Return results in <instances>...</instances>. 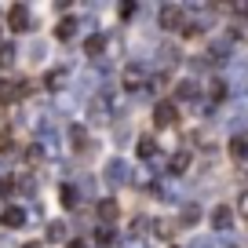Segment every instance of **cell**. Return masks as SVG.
<instances>
[{
  "label": "cell",
  "mask_w": 248,
  "mask_h": 248,
  "mask_svg": "<svg viewBox=\"0 0 248 248\" xmlns=\"http://www.w3.org/2000/svg\"><path fill=\"white\" fill-rule=\"evenodd\" d=\"M241 212H245V216H248V194L241 197Z\"/></svg>",
  "instance_id": "15"
},
{
  "label": "cell",
  "mask_w": 248,
  "mask_h": 248,
  "mask_svg": "<svg viewBox=\"0 0 248 248\" xmlns=\"http://www.w3.org/2000/svg\"><path fill=\"white\" fill-rule=\"evenodd\" d=\"M183 168H190V154H175L171 157V171H183Z\"/></svg>",
  "instance_id": "9"
},
{
  "label": "cell",
  "mask_w": 248,
  "mask_h": 248,
  "mask_svg": "<svg viewBox=\"0 0 248 248\" xmlns=\"http://www.w3.org/2000/svg\"><path fill=\"white\" fill-rule=\"evenodd\" d=\"M73 197H77V194H73L70 186H62V204H66V208H70V204H73Z\"/></svg>",
  "instance_id": "14"
},
{
  "label": "cell",
  "mask_w": 248,
  "mask_h": 248,
  "mask_svg": "<svg viewBox=\"0 0 248 248\" xmlns=\"http://www.w3.org/2000/svg\"><path fill=\"white\" fill-rule=\"evenodd\" d=\"M22 219H26L22 208H4V212H0V223H4V226H22Z\"/></svg>",
  "instance_id": "4"
},
{
  "label": "cell",
  "mask_w": 248,
  "mask_h": 248,
  "mask_svg": "<svg viewBox=\"0 0 248 248\" xmlns=\"http://www.w3.org/2000/svg\"><path fill=\"white\" fill-rule=\"evenodd\" d=\"M66 37H73V22H62L59 26V40H66Z\"/></svg>",
  "instance_id": "12"
},
{
  "label": "cell",
  "mask_w": 248,
  "mask_h": 248,
  "mask_svg": "<svg viewBox=\"0 0 248 248\" xmlns=\"http://www.w3.org/2000/svg\"><path fill=\"white\" fill-rule=\"evenodd\" d=\"M212 223H216V226H226V223H230V212H226V208H219L216 216H212Z\"/></svg>",
  "instance_id": "10"
},
{
  "label": "cell",
  "mask_w": 248,
  "mask_h": 248,
  "mask_svg": "<svg viewBox=\"0 0 248 248\" xmlns=\"http://www.w3.org/2000/svg\"><path fill=\"white\" fill-rule=\"evenodd\" d=\"M161 26H164V30H175V26H179V8H175V4H168V8L161 11Z\"/></svg>",
  "instance_id": "5"
},
{
  "label": "cell",
  "mask_w": 248,
  "mask_h": 248,
  "mask_svg": "<svg viewBox=\"0 0 248 248\" xmlns=\"http://www.w3.org/2000/svg\"><path fill=\"white\" fill-rule=\"evenodd\" d=\"M95 51H102V37H92V40H88V55H95Z\"/></svg>",
  "instance_id": "13"
},
{
  "label": "cell",
  "mask_w": 248,
  "mask_h": 248,
  "mask_svg": "<svg viewBox=\"0 0 248 248\" xmlns=\"http://www.w3.org/2000/svg\"><path fill=\"white\" fill-rule=\"evenodd\" d=\"M154 124L157 128H171V124H175V106H171V102H161V106L154 109Z\"/></svg>",
  "instance_id": "3"
},
{
  "label": "cell",
  "mask_w": 248,
  "mask_h": 248,
  "mask_svg": "<svg viewBox=\"0 0 248 248\" xmlns=\"http://www.w3.org/2000/svg\"><path fill=\"white\" fill-rule=\"evenodd\" d=\"M30 92V84H18V80H0V102H4V106H8V102H15L18 95H26Z\"/></svg>",
  "instance_id": "2"
},
{
  "label": "cell",
  "mask_w": 248,
  "mask_h": 248,
  "mask_svg": "<svg viewBox=\"0 0 248 248\" xmlns=\"http://www.w3.org/2000/svg\"><path fill=\"white\" fill-rule=\"evenodd\" d=\"M99 216H102V219H117V216H121L117 201H102V204H99Z\"/></svg>",
  "instance_id": "6"
},
{
  "label": "cell",
  "mask_w": 248,
  "mask_h": 248,
  "mask_svg": "<svg viewBox=\"0 0 248 248\" xmlns=\"http://www.w3.org/2000/svg\"><path fill=\"white\" fill-rule=\"evenodd\" d=\"M95 241H99L102 248H109V245H113L117 237H113V233H109V230H102V233H95Z\"/></svg>",
  "instance_id": "11"
},
{
  "label": "cell",
  "mask_w": 248,
  "mask_h": 248,
  "mask_svg": "<svg viewBox=\"0 0 248 248\" xmlns=\"http://www.w3.org/2000/svg\"><path fill=\"white\" fill-rule=\"evenodd\" d=\"M154 139H150V135H146V139H139V157H142V161H150V157H154Z\"/></svg>",
  "instance_id": "7"
},
{
  "label": "cell",
  "mask_w": 248,
  "mask_h": 248,
  "mask_svg": "<svg viewBox=\"0 0 248 248\" xmlns=\"http://www.w3.org/2000/svg\"><path fill=\"white\" fill-rule=\"evenodd\" d=\"M22 248H40V241H30V245H22Z\"/></svg>",
  "instance_id": "16"
},
{
  "label": "cell",
  "mask_w": 248,
  "mask_h": 248,
  "mask_svg": "<svg viewBox=\"0 0 248 248\" xmlns=\"http://www.w3.org/2000/svg\"><path fill=\"white\" fill-rule=\"evenodd\" d=\"M230 157H233V161H245V157H248V146H245L241 139H233V146H230Z\"/></svg>",
  "instance_id": "8"
},
{
  "label": "cell",
  "mask_w": 248,
  "mask_h": 248,
  "mask_svg": "<svg viewBox=\"0 0 248 248\" xmlns=\"http://www.w3.org/2000/svg\"><path fill=\"white\" fill-rule=\"evenodd\" d=\"M8 30L11 33H26L30 30V8H26V4H15V8L8 11Z\"/></svg>",
  "instance_id": "1"
}]
</instances>
